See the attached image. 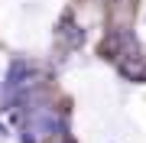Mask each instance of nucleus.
<instances>
[{
    "mask_svg": "<svg viewBox=\"0 0 146 143\" xmlns=\"http://www.w3.org/2000/svg\"><path fill=\"white\" fill-rule=\"evenodd\" d=\"M55 127V120H52V114H42V111H36L33 117H26V124H23V140L26 143H36V140H46L49 137V130Z\"/></svg>",
    "mask_w": 146,
    "mask_h": 143,
    "instance_id": "f257e3e1",
    "label": "nucleus"
}]
</instances>
